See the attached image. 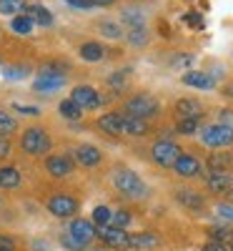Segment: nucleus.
Returning <instances> with one entry per match:
<instances>
[{"instance_id":"obj_20","label":"nucleus","mask_w":233,"mask_h":251,"mask_svg":"<svg viewBox=\"0 0 233 251\" xmlns=\"http://www.w3.org/2000/svg\"><path fill=\"white\" fill-rule=\"evenodd\" d=\"M20 183H23V176H20V171L15 166H3L0 169V188L10 191V188H18Z\"/></svg>"},{"instance_id":"obj_47","label":"nucleus","mask_w":233,"mask_h":251,"mask_svg":"<svg viewBox=\"0 0 233 251\" xmlns=\"http://www.w3.org/2000/svg\"><path fill=\"white\" fill-rule=\"evenodd\" d=\"M226 199H228V203H233V188H228V191H226Z\"/></svg>"},{"instance_id":"obj_35","label":"nucleus","mask_w":233,"mask_h":251,"mask_svg":"<svg viewBox=\"0 0 233 251\" xmlns=\"http://www.w3.org/2000/svg\"><path fill=\"white\" fill-rule=\"evenodd\" d=\"M30 68L28 66H13V68H5V78L8 80H20L23 75H28Z\"/></svg>"},{"instance_id":"obj_12","label":"nucleus","mask_w":233,"mask_h":251,"mask_svg":"<svg viewBox=\"0 0 233 251\" xmlns=\"http://www.w3.org/2000/svg\"><path fill=\"white\" fill-rule=\"evenodd\" d=\"M73 156H75V161L80 166H86V169H93V166H98L103 161V153L95 149V146H91V143H80Z\"/></svg>"},{"instance_id":"obj_48","label":"nucleus","mask_w":233,"mask_h":251,"mask_svg":"<svg viewBox=\"0 0 233 251\" xmlns=\"http://www.w3.org/2000/svg\"><path fill=\"white\" fill-rule=\"evenodd\" d=\"M91 251H108V249H91Z\"/></svg>"},{"instance_id":"obj_50","label":"nucleus","mask_w":233,"mask_h":251,"mask_svg":"<svg viewBox=\"0 0 233 251\" xmlns=\"http://www.w3.org/2000/svg\"><path fill=\"white\" fill-rule=\"evenodd\" d=\"M0 206H3V201H0Z\"/></svg>"},{"instance_id":"obj_36","label":"nucleus","mask_w":233,"mask_h":251,"mask_svg":"<svg viewBox=\"0 0 233 251\" xmlns=\"http://www.w3.org/2000/svg\"><path fill=\"white\" fill-rule=\"evenodd\" d=\"M128 224H131V214H128V211H116V214H113V221H111V226L125 228Z\"/></svg>"},{"instance_id":"obj_29","label":"nucleus","mask_w":233,"mask_h":251,"mask_svg":"<svg viewBox=\"0 0 233 251\" xmlns=\"http://www.w3.org/2000/svg\"><path fill=\"white\" fill-rule=\"evenodd\" d=\"M10 28H13V33L28 35V33L33 30V20H30L28 15H15V18L10 20Z\"/></svg>"},{"instance_id":"obj_23","label":"nucleus","mask_w":233,"mask_h":251,"mask_svg":"<svg viewBox=\"0 0 233 251\" xmlns=\"http://www.w3.org/2000/svg\"><path fill=\"white\" fill-rule=\"evenodd\" d=\"M231 183H233V178L228 174H210L208 176V188L213 194H226L231 188Z\"/></svg>"},{"instance_id":"obj_41","label":"nucleus","mask_w":233,"mask_h":251,"mask_svg":"<svg viewBox=\"0 0 233 251\" xmlns=\"http://www.w3.org/2000/svg\"><path fill=\"white\" fill-rule=\"evenodd\" d=\"M10 156V141L0 136V161H5Z\"/></svg>"},{"instance_id":"obj_7","label":"nucleus","mask_w":233,"mask_h":251,"mask_svg":"<svg viewBox=\"0 0 233 251\" xmlns=\"http://www.w3.org/2000/svg\"><path fill=\"white\" fill-rule=\"evenodd\" d=\"M95 234H98V239L108 249H128L131 246V234H125V228H118V226H98Z\"/></svg>"},{"instance_id":"obj_14","label":"nucleus","mask_w":233,"mask_h":251,"mask_svg":"<svg viewBox=\"0 0 233 251\" xmlns=\"http://www.w3.org/2000/svg\"><path fill=\"white\" fill-rule=\"evenodd\" d=\"M98 128L108 136H123V116L120 113H105L98 118Z\"/></svg>"},{"instance_id":"obj_19","label":"nucleus","mask_w":233,"mask_h":251,"mask_svg":"<svg viewBox=\"0 0 233 251\" xmlns=\"http://www.w3.org/2000/svg\"><path fill=\"white\" fill-rule=\"evenodd\" d=\"M231 166H233L231 153H221V151H216V153H210V156H208V169H210V174H228V171H231Z\"/></svg>"},{"instance_id":"obj_13","label":"nucleus","mask_w":233,"mask_h":251,"mask_svg":"<svg viewBox=\"0 0 233 251\" xmlns=\"http://www.w3.org/2000/svg\"><path fill=\"white\" fill-rule=\"evenodd\" d=\"M173 169H176L178 176L190 178V176H198V174H201V161H198L196 156H190V153H181L178 161L173 163Z\"/></svg>"},{"instance_id":"obj_18","label":"nucleus","mask_w":233,"mask_h":251,"mask_svg":"<svg viewBox=\"0 0 233 251\" xmlns=\"http://www.w3.org/2000/svg\"><path fill=\"white\" fill-rule=\"evenodd\" d=\"M176 113H178L181 118H198V116L203 113V106H201L196 98H181V100L176 103Z\"/></svg>"},{"instance_id":"obj_26","label":"nucleus","mask_w":233,"mask_h":251,"mask_svg":"<svg viewBox=\"0 0 233 251\" xmlns=\"http://www.w3.org/2000/svg\"><path fill=\"white\" fill-rule=\"evenodd\" d=\"M91 219H93L91 224H93L95 228H98V226H111V221H113V211H111L108 206H95Z\"/></svg>"},{"instance_id":"obj_15","label":"nucleus","mask_w":233,"mask_h":251,"mask_svg":"<svg viewBox=\"0 0 233 251\" xmlns=\"http://www.w3.org/2000/svg\"><path fill=\"white\" fill-rule=\"evenodd\" d=\"M183 83H186V86H190V88H201V91H210V88L216 86V80L210 78L208 73H201V71L183 73Z\"/></svg>"},{"instance_id":"obj_3","label":"nucleus","mask_w":233,"mask_h":251,"mask_svg":"<svg viewBox=\"0 0 233 251\" xmlns=\"http://www.w3.org/2000/svg\"><path fill=\"white\" fill-rule=\"evenodd\" d=\"M158 111H161V103L148 93H138V96L125 100V116H136V118L145 121V118L158 116Z\"/></svg>"},{"instance_id":"obj_44","label":"nucleus","mask_w":233,"mask_h":251,"mask_svg":"<svg viewBox=\"0 0 233 251\" xmlns=\"http://www.w3.org/2000/svg\"><path fill=\"white\" fill-rule=\"evenodd\" d=\"M0 249L13 251V239H10V236H5V234H0Z\"/></svg>"},{"instance_id":"obj_22","label":"nucleus","mask_w":233,"mask_h":251,"mask_svg":"<svg viewBox=\"0 0 233 251\" xmlns=\"http://www.w3.org/2000/svg\"><path fill=\"white\" fill-rule=\"evenodd\" d=\"M123 133L128 136H145L148 133V121L136 116H123Z\"/></svg>"},{"instance_id":"obj_16","label":"nucleus","mask_w":233,"mask_h":251,"mask_svg":"<svg viewBox=\"0 0 233 251\" xmlns=\"http://www.w3.org/2000/svg\"><path fill=\"white\" fill-rule=\"evenodd\" d=\"M78 55L86 63H100L105 58V48L98 43V40H86V43L78 48Z\"/></svg>"},{"instance_id":"obj_6","label":"nucleus","mask_w":233,"mask_h":251,"mask_svg":"<svg viewBox=\"0 0 233 251\" xmlns=\"http://www.w3.org/2000/svg\"><path fill=\"white\" fill-rule=\"evenodd\" d=\"M178 156H181V146L173 143V141H156L153 149H151V158L158 166H163V169H173Z\"/></svg>"},{"instance_id":"obj_43","label":"nucleus","mask_w":233,"mask_h":251,"mask_svg":"<svg viewBox=\"0 0 233 251\" xmlns=\"http://www.w3.org/2000/svg\"><path fill=\"white\" fill-rule=\"evenodd\" d=\"M201 251H228V249H226L223 244H216V241H210V244H206V246H203Z\"/></svg>"},{"instance_id":"obj_17","label":"nucleus","mask_w":233,"mask_h":251,"mask_svg":"<svg viewBox=\"0 0 233 251\" xmlns=\"http://www.w3.org/2000/svg\"><path fill=\"white\" fill-rule=\"evenodd\" d=\"M23 15H28L30 20H33V25L38 23V25H53V15H50V10L48 8H43V5H38V3H28V8H25V13Z\"/></svg>"},{"instance_id":"obj_51","label":"nucleus","mask_w":233,"mask_h":251,"mask_svg":"<svg viewBox=\"0 0 233 251\" xmlns=\"http://www.w3.org/2000/svg\"><path fill=\"white\" fill-rule=\"evenodd\" d=\"M231 251H233V249H231Z\"/></svg>"},{"instance_id":"obj_11","label":"nucleus","mask_w":233,"mask_h":251,"mask_svg":"<svg viewBox=\"0 0 233 251\" xmlns=\"http://www.w3.org/2000/svg\"><path fill=\"white\" fill-rule=\"evenodd\" d=\"M75 169V161L70 156H48L46 158V171L53 178H63V176H70Z\"/></svg>"},{"instance_id":"obj_49","label":"nucleus","mask_w":233,"mask_h":251,"mask_svg":"<svg viewBox=\"0 0 233 251\" xmlns=\"http://www.w3.org/2000/svg\"><path fill=\"white\" fill-rule=\"evenodd\" d=\"M0 251H8V249H0Z\"/></svg>"},{"instance_id":"obj_31","label":"nucleus","mask_w":233,"mask_h":251,"mask_svg":"<svg viewBox=\"0 0 233 251\" xmlns=\"http://www.w3.org/2000/svg\"><path fill=\"white\" fill-rule=\"evenodd\" d=\"M98 33H100V35H105V38H113V40L123 38V28H120L118 23H108V20L98 23Z\"/></svg>"},{"instance_id":"obj_37","label":"nucleus","mask_w":233,"mask_h":251,"mask_svg":"<svg viewBox=\"0 0 233 251\" xmlns=\"http://www.w3.org/2000/svg\"><path fill=\"white\" fill-rule=\"evenodd\" d=\"M60 244H63V246H66V249H70V251H83V249H86V246H80V244H78L75 239H70L68 234H66V236H63V239H60Z\"/></svg>"},{"instance_id":"obj_4","label":"nucleus","mask_w":233,"mask_h":251,"mask_svg":"<svg viewBox=\"0 0 233 251\" xmlns=\"http://www.w3.org/2000/svg\"><path fill=\"white\" fill-rule=\"evenodd\" d=\"M201 143L208 149H226L233 143V126L228 123H216V126H206L201 131Z\"/></svg>"},{"instance_id":"obj_21","label":"nucleus","mask_w":233,"mask_h":251,"mask_svg":"<svg viewBox=\"0 0 233 251\" xmlns=\"http://www.w3.org/2000/svg\"><path fill=\"white\" fill-rule=\"evenodd\" d=\"M176 199H178L186 208H193V211H198V208H203V206H206L203 196H201L198 191H190V188H181V191L176 194Z\"/></svg>"},{"instance_id":"obj_38","label":"nucleus","mask_w":233,"mask_h":251,"mask_svg":"<svg viewBox=\"0 0 233 251\" xmlns=\"http://www.w3.org/2000/svg\"><path fill=\"white\" fill-rule=\"evenodd\" d=\"M108 83H111L116 91H123V88H125V78H123V73H113Z\"/></svg>"},{"instance_id":"obj_5","label":"nucleus","mask_w":233,"mask_h":251,"mask_svg":"<svg viewBox=\"0 0 233 251\" xmlns=\"http://www.w3.org/2000/svg\"><path fill=\"white\" fill-rule=\"evenodd\" d=\"M66 86V78L55 66H46L38 71V78L33 80V91L35 93H58Z\"/></svg>"},{"instance_id":"obj_45","label":"nucleus","mask_w":233,"mask_h":251,"mask_svg":"<svg viewBox=\"0 0 233 251\" xmlns=\"http://www.w3.org/2000/svg\"><path fill=\"white\" fill-rule=\"evenodd\" d=\"M116 0H93V5H100V8H105V5H113Z\"/></svg>"},{"instance_id":"obj_42","label":"nucleus","mask_w":233,"mask_h":251,"mask_svg":"<svg viewBox=\"0 0 233 251\" xmlns=\"http://www.w3.org/2000/svg\"><path fill=\"white\" fill-rule=\"evenodd\" d=\"M15 111H18V113H28V116H38V113H40V111L33 108V106H18V103H15Z\"/></svg>"},{"instance_id":"obj_34","label":"nucleus","mask_w":233,"mask_h":251,"mask_svg":"<svg viewBox=\"0 0 233 251\" xmlns=\"http://www.w3.org/2000/svg\"><path fill=\"white\" fill-rule=\"evenodd\" d=\"M198 131V118H181L178 121V133H196Z\"/></svg>"},{"instance_id":"obj_39","label":"nucleus","mask_w":233,"mask_h":251,"mask_svg":"<svg viewBox=\"0 0 233 251\" xmlns=\"http://www.w3.org/2000/svg\"><path fill=\"white\" fill-rule=\"evenodd\" d=\"M68 5H73V8H80V10H91V8H95L93 5V0H66Z\"/></svg>"},{"instance_id":"obj_8","label":"nucleus","mask_w":233,"mask_h":251,"mask_svg":"<svg viewBox=\"0 0 233 251\" xmlns=\"http://www.w3.org/2000/svg\"><path fill=\"white\" fill-rule=\"evenodd\" d=\"M70 100L75 103L80 111H95L100 103H103L100 93L93 86H75L73 93H70Z\"/></svg>"},{"instance_id":"obj_32","label":"nucleus","mask_w":233,"mask_h":251,"mask_svg":"<svg viewBox=\"0 0 233 251\" xmlns=\"http://www.w3.org/2000/svg\"><path fill=\"white\" fill-rule=\"evenodd\" d=\"M208 234H210V239H213L216 244H221V241H231L233 239V228H228V226H213Z\"/></svg>"},{"instance_id":"obj_40","label":"nucleus","mask_w":233,"mask_h":251,"mask_svg":"<svg viewBox=\"0 0 233 251\" xmlns=\"http://www.w3.org/2000/svg\"><path fill=\"white\" fill-rule=\"evenodd\" d=\"M218 216H223L226 221H233V206L231 203H221L218 206Z\"/></svg>"},{"instance_id":"obj_10","label":"nucleus","mask_w":233,"mask_h":251,"mask_svg":"<svg viewBox=\"0 0 233 251\" xmlns=\"http://www.w3.org/2000/svg\"><path fill=\"white\" fill-rule=\"evenodd\" d=\"M68 236L75 239L80 246H88L95 239V226L91 221H86V219H73L68 224Z\"/></svg>"},{"instance_id":"obj_30","label":"nucleus","mask_w":233,"mask_h":251,"mask_svg":"<svg viewBox=\"0 0 233 251\" xmlns=\"http://www.w3.org/2000/svg\"><path fill=\"white\" fill-rule=\"evenodd\" d=\"M125 40H128L131 46L143 48V46L148 43V30H145V28H131L128 33H125Z\"/></svg>"},{"instance_id":"obj_9","label":"nucleus","mask_w":233,"mask_h":251,"mask_svg":"<svg viewBox=\"0 0 233 251\" xmlns=\"http://www.w3.org/2000/svg\"><path fill=\"white\" fill-rule=\"evenodd\" d=\"M48 211L58 219H70L78 214V201L68 194H55L48 199Z\"/></svg>"},{"instance_id":"obj_33","label":"nucleus","mask_w":233,"mask_h":251,"mask_svg":"<svg viewBox=\"0 0 233 251\" xmlns=\"http://www.w3.org/2000/svg\"><path fill=\"white\" fill-rule=\"evenodd\" d=\"M123 23L128 25V30H131V28H145L143 15L136 13V10H125V13H123Z\"/></svg>"},{"instance_id":"obj_46","label":"nucleus","mask_w":233,"mask_h":251,"mask_svg":"<svg viewBox=\"0 0 233 251\" xmlns=\"http://www.w3.org/2000/svg\"><path fill=\"white\" fill-rule=\"evenodd\" d=\"M201 15H196V13H190L188 15V23H193V25H201V20H198Z\"/></svg>"},{"instance_id":"obj_27","label":"nucleus","mask_w":233,"mask_h":251,"mask_svg":"<svg viewBox=\"0 0 233 251\" xmlns=\"http://www.w3.org/2000/svg\"><path fill=\"white\" fill-rule=\"evenodd\" d=\"M15 131H18V121H15L8 111L0 108V136L8 138V136H13Z\"/></svg>"},{"instance_id":"obj_25","label":"nucleus","mask_w":233,"mask_h":251,"mask_svg":"<svg viewBox=\"0 0 233 251\" xmlns=\"http://www.w3.org/2000/svg\"><path fill=\"white\" fill-rule=\"evenodd\" d=\"M156 246H161V239L156 234H136V236H131L128 249H156Z\"/></svg>"},{"instance_id":"obj_28","label":"nucleus","mask_w":233,"mask_h":251,"mask_svg":"<svg viewBox=\"0 0 233 251\" xmlns=\"http://www.w3.org/2000/svg\"><path fill=\"white\" fill-rule=\"evenodd\" d=\"M58 111H60V116L63 118H68V121H78L80 116H83V111L75 106V103L70 100V98H66V100H60V106H58Z\"/></svg>"},{"instance_id":"obj_2","label":"nucleus","mask_w":233,"mask_h":251,"mask_svg":"<svg viewBox=\"0 0 233 251\" xmlns=\"http://www.w3.org/2000/svg\"><path fill=\"white\" fill-rule=\"evenodd\" d=\"M53 146V138L46 128H40V126H30V128L23 131L20 136V149H23L28 156H46Z\"/></svg>"},{"instance_id":"obj_1","label":"nucleus","mask_w":233,"mask_h":251,"mask_svg":"<svg viewBox=\"0 0 233 251\" xmlns=\"http://www.w3.org/2000/svg\"><path fill=\"white\" fill-rule=\"evenodd\" d=\"M113 186H116V191L123 194L125 199H145L148 196L145 181L131 169H118L113 174Z\"/></svg>"},{"instance_id":"obj_24","label":"nucleus","mask_w":233,"mask_h":251,"mask_svg":"<svg viewBox=\"0 0 233 251\" xmlns=\"http://www.w3.org/2000/svg\"><path fill=\"white\" fill-rule=\"evenodd\" d=\"M28 8V0H0V15H23Z\"/></svg>"}]
</instances>
